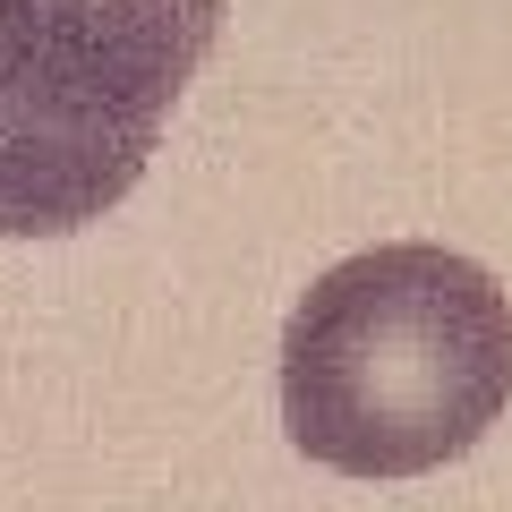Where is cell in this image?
I'll use <instances>...</instances> for the list:
<instances>
[{
    "mask_svg": "<svg viewBox=\"0 0 512 512\" xmlns=\"http://www.w3.org/2000/svg\"><path fill=\"white\" fill-rule=\"evenodd\" d=\"M222 0H0V120L146 171Z\"/></svg>",
    "mask_w": 512,
    "mask_h": 512,
    "instance_id": "obj_2",
    "label": "cell"
},
{
    "mask_svg": "<svg viewBox=\"0 0 512 512\" xmlns=\"http://www.w3.org/2000/svg\"><path fill=\"white\" fill-rule=\"evenodd\" d=\"M512 402V299L461 248H359L282 325V427L342 478H427Z\"/></svg>",
    "mask_w": 512,
    "mask_h": 512,
    "instance_id": "obj_1",
    "label": "cell"
}]
</instances>
